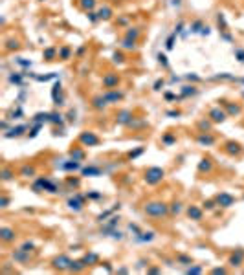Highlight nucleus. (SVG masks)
<instances>
[{
	"mask_svg": "<svg viewBox=\"0 0 244 275\" xmlns=\"http://www.w3.org/2000/svg\"><path fill=\"white\" fill-rule=\"evenodd\" d=\"M143 211L149 217H163V215H167V206L162 202H149V204H145Z\"/></svg>",
	"mask_w": 244,
	"mask_h": 275,
	"instance_id": "nucleus-1",
	"label": "nucleus"
},
{
	"mask_svg": "<svg viewBox=\"0 0 244 275\" xmlns=\"http://www.w3.org/2000/svg\"><path fill=\"white\" fill-rule=\"evenodd\" d=\"M162 178H163V171H162V169H158V167L147 169V172H145V182H147V183L154 185V183L162 182Z\"/></svg>",
	"mask_w": 244,
	"mask_h": 275,
	"instance_id": "nucleus-2",
	"label": "nucleus"
},
{
	"mask_svg": "<svg viewBox=\"0 0 244 275\" xmlns=\"http://www.w3.org/2000/svg\"><path fill=\"white\" fill-rule=\"evenodd\" d=\"M70 264H72V261H70L68 257H64V255L53 259V268H57V270H68Z\"/></svg>",
	"mask_w": 244,
	"mask_h": 275,
	"instance_id": "nucleus-3",
	"label": "nucleus"
},
{
	"mask_svg": "<svg viewBox=\"0 0 244 275\" xmlns=\"http://www.w3.org/2000/svg\"><path fill=\"white\" fill-rule=\"evenodd\" d=\"M217 204H218V206H222V207H230L233 204V196H231V194H228V193H220L217 196Z\"/></svg>",
	"mask_w": 244,
	"mask_h": 275,
	"instance_id": "nucleus-4",
	"label": "nucleus"
},
{
	"mask_svg": "<svg viewBox=\"0 0 244 275\" xmlns=\"http://www.w3.org/2000/svg\"><path fill=\"white\" fill-rule=\"evenodd\" d=\"M81 141L83 143H86V145H96L99 139H97V136H94L92 132H84L83 136H81Z\"/></svg>",
	"mask_w": 244,
	"mask_h": 275,
	"instance_id": "nucleus-5",
	"label": "nucleus"
},
{
	"mask_svg": "<svg viewBox=\"0 0 244 275\" xmlns=\"http://www.w3.org/2000/svg\"><path fill=\"white\" fill-rule=\"evenodd\" d=\"M0 237H2V240L9 242V240H13V238H15V231H13V229H9V227H2V229H0Z\"/></svg>",
	"mask_w": 244,
	"mask_h": 275,
	"instance_id": "nucleus-6",
	"label": "nucleus"
},
{
	"mask_svg": "<svg viewBox=\"0 0 244 275\" xmlns=\"http://www.w3.org/2000/svg\"><path fill=\"white\" fill-rule=\"evenodd\" d=\"M68 206L72 207V209H75V211H79V209L83 207V198H81V196H75V198H72V200L68 202Z\"/></svg>",
	"mask_w": 244,
	"mask_h": 275,
	"instance_id": "nucleus-7",
	"label": "nucleus"
},
{
	"mask_svg": "<svg viewBox=\"0 0 244 275\" xmlns=\"http://www.w3.org/2000/svg\"><path fill=\"white\" fill-rule=\"evenodd\" d=\"M187 215H189L191 218H195V220H200V218H202V211H200L198 207H195V206H191V207L187 209Z\"/></svg>",
	"mask_w": 244,
	"mask_h": 275,
	"instance_id": "nucleus-8",
	"label": "nucleus"
},
{
	"mask_svg": "<svg viewBox=\"0 0 244 275\" xmlns=\"http://www.w3.org/2000/svg\"><path fill=\"white\" fill-rule=\"evenodd\" d=\"M242 259H244V251H241V249H239L237 255H233V257L230 259V262L233 264V266H239V264L242 262Z\"/></svg>",
	"mask_w": 244,
	"mask_h": 275,
	"instance_id": "nucleus-9",
	"label": "nucleus"
},
{
	"mask_svg": "<svg viewBox=\"0 0 244 275\" xmlns=\"http://www.w3.org/2000/svg\"><path fill=\"white\" fill-rule=\"evenodd\" d=\"M209 116H211L213 119H215V121H222V119L226 117V114H224L222 110H218V108H215V110H211V112H209Z\"/></svg>",
	"mask_w": 244,
	"mask_h": 275,
	"instance_id": "nucleus-10",
	"label": "nucleus"
},
{
	"mask_svg": "<svg viewBox=\"0 0 244 275\" xmlns=\"http://www.w3.org/2000/svg\"><path fill=\"white\" fill-rule=\"evenodd\" d=\"M119 97H121V94H118V92H110V94H107V96H105L107 101H116V99H119Z\"/></svg>",
	"mask_w": 244,
	"mask_h": 275,
	"instance_id": "nucleus-11",
	"label": "nucleus"
},
{
	"mask_svg": "<svg viewBox=\"0 0 244 275\" xmlns=\"http://www.w3.org/2000/svg\"><path fill=\"white\" fill-rule=\"evenodd\" d=\"M33 174H35V169H33V167H24V169H22V176L29 178V176H33Z\"/></svg>",
	"mask_w": 244,
	"mask_h": 275,
	"instance_id": "nucleus-12",
	"label": "nucleus"
},
{
	"mask_svg": "<svg viewBox=\"0 0 244 275\" xmlns=\"http://www.w3.org/2000/svg\"><path fill=\"white\" fill-rule=\"evenodd\" d=\"M198 141L204 143V145H211V143H213V138H209V136H200V138H198Z\"/></svg>",
	"mask_w": 244,
	"mask_h": 275,
	"instance_id": "nucleus-13",
	"label": "nucleus"
},
{
	"mask_svg": "<svg viewBox=\"0 0 244 275\" xmlns=\"http://www.w3.org/2000/svg\"><path fill=\"white\" fill-rule=\"evenodd\" d=\"M116 83H118V77H114V75L105 79V84H107V86H112V84H116Z\"/></svg>",
	"mask_w": 244,
	"mask_h": 275,
	"instance_id": "nucleus-14",
	"label": "nucleus"
},
{
	"mask_svg": "<svg viewBox=\"0 0 244 275\" xmlns=\"http://www.w3.org/2000/svg\"><path fill=\"white\" fill-rule=\"evenodd\" d=\"M83 174H99V169H96V167H88V169H84L83 171Z\"/></svg>",
	"mask_w": 244,
	"mask_h": 275,
	"instance_id": "nucleus-15",
	"label": "nucleus"
},
{
	"mask_svg": "<svg viewBox=\"0 0 244 275\" xmlns=\"http://www.w3.org/2000/svg\"><path fill=\"white\" fill-rule=\"evenodd\" d=\"M108 17H110V9L108 7H105V9L99 11V18H108Z\"/></svg>",
	"mask_w": 244,
	"mask_h": 275,
	"instance_id": "nucleus-16",
	"label": "nucleus"
},
{
	"mask_svg": "<svg viewBox=\"0 0 244 275\" xmlns=\"http://www.w3.org/2000/svg\"><path fill=\"white\" fill-rule=\"evenodd\" d=\"M211 169V163H209V160H204L200 163V171H209Z\"/></svg>",
	"mask_w": 244,
	"mask_h": 275,
	"instance_id": "nucleus-17",
	"label": "nucleus"
},
{
	"mask_svg": "<svg viewBox=\"0 0 244 275\" xmlns=\"http://www.w3.org/2000/svg\"><path fill=\"white\" fill-rule=\"evenodd\" d=\"M81 6H83L84 9H90V7H94V0H83Z\"/></svg>",
	"mask_w": 244,
	"mask_h": 275,
	"instance_id": "nucleus-18",
	"label": "nucleus"
},
{
	"mask_svg": "<svg viewBox=\"0 0 244 275\" xmlns=\"http://www.w3.org/2000/svg\"><path fill=\"white\" fill-rule=\"evenodd\" d=\"M72 158L77 162V160H83L84 158V154H83V151H75V152H72Z\"/></svg>",
	"mask_w": 244,
	"mask_h": 275,
	"instance_id": "nucleus-19",
	"label": "nucleus"
},
{
	"mask_svg": "<svg viewBox=\"0 0 244 275\" xmlns=\"http://www.w3.org/2000/svg\"><path fill=\"white\" fill-rule=\"evenodd\" d=\"M94 261H97V255H86L83 262H94Z\"/></svg>",
	"mask_w": 244,
	"mask_h": 275,
	"instance_id": "nucleus-20",
	"label": "nucleus"
},
{
	"mask_svg": "<svg viewBox=\"0 0 244 275\" xmlns=\"http://www.w3.org/2000/svg\"><path fill=\"white\" fill-rule=\"evenodd\" d=\"M228 147H230V152H239V151H241V149H239V145H233V143H230Z\"/></svg>",
	"mask_w": 244,
	"mask_h": 275,
	"instance_id": "nucleus-21",
	"label": "nucleus"
},
{
	"mask_svg": "<svg viewBox=\"0 0 244 275\" xmlns=\"http://www.w3.org/2000/svg\"><path fill=\"white\" fill-rule=\"evenodd\" d=\"M11 176H13V174H11V171H7V169H6V171L2 172V178H4V180H9Z\"/></svg>",
	"mask_w": 244,
	"mask_h": 275,
	"instance_id": "nucleus-22",
	"label": "nucleus"
},
{
	"mask_svg": "<svg viewBox=\"0 0 244 275\" xmlns=\"http://www.w3.org/2000/svg\"><path fill=\"white\" fill-rule=\"evenodd\" d=\"M53 53H55V52H53V50H46V53H44V55H46L48 59H52V57H53Z\"/></svg>",
	"mask_w": 244,
	"mask_h": 275,
	"instance_id": "nucleus-23",
	"label": "nucleus"
},
{
	"mask_svg": "<svg viewBox=\"0 0 244 275\" xmlns=\"http://www.w3.org/2000/svg\"><path fill=\"white\" fill-rule=\"evenodd\" d=\"M200 272H202L200 268H191V270H189V273H200Z\"/></svg>",
	"mask_w": 244,
	"mask_h": 275,
	"instance_id": "nucleus-24",
	"label": "nucleus"
},
{
	"mask_svg": "<svg viewBox=\"0 0 244 275\" xmlns=\"http://www.w3.org/2000/svg\"><path fill=\"white\" fill-rule=\"evenodd\" d=\"M180 211V204H174V207H173V213H178Z\"/></svg>",
	"mask_w": 244,
	"mask_h": 275,
	"instance_id": "nucleus-25",
	"label": "nucleus"
},
{
	"mask_svg": "<svg viewBox=\"0 0 244 275\" xmlns=\"http://www.w3.org/2000/svg\"><path fill=\"white\" fill-rule=\"evenodd\" d=\"M7 202H9V200H7L6 196H4V198H2V207H6V206H7Z\"/></svg>",
	"mask_w": 244,
	"mask_h": 275,
	"instance_id": "nucleus-26",
	"label": "nucleus"
},
{
	"mask_svg": "<svg viewBox=\"0 0 244 275\" xmlns=\"http://www.w3.org/2000/svg\"><path fill=\"white\" fill-rule=\"evenodd\" d=\"M213 273H226L222 268H217V270H213Z\"/></svg>",
	"mask_w": 244,
	"mask_h": 275,
	"instance_id": "nucleus-27",
	"label": "nucleus"
},
{
	"mask_svg": "<svg viewBox=\"0 0 244 275\" xmlns=\"http://www.w3.org/2000/svg\"><path fill=\"white\" fill-rule=\"evenodd\" d=\"M204 206H206L207 209H211V207H213V202H206V204H204Z\"/></svg>",
	"mask_w": 244,
	"mask_h": 275,
	"instance_id": "nucleus-28",
	"label": "nucleus"
}]
</instances>
